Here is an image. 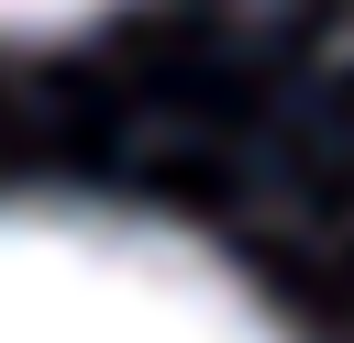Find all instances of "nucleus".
Returning <instances> with one entry per match:
<instances>
[{"label":"nucleus","mask_w":354,"mask_h":343,"mask_svg":"<svg viewBox=\"0 0 354 343\" xmlns=\"http://www.w3.org/2000/svg\"><path fill=\"white\" fill-rule=\"evenodd\" d=\"M111 0H0V44L11 33H77V22H100Z\"/></svg>","instance_id":"obj_2"},{"label":"nucleus","mask_w":354,"mask_h":343,"mask_svg":"<svg viewBox=\"0 0 354 343\" xmlns=\"http://www.w3.org/2000/svg\"><path fill=\"white\" fill-rule=\"evenodd\" d=\"M0 343H299L277 299L166 210L0 188Z\"/></svg>","instance_id":"obj_1"}]
</instances>
